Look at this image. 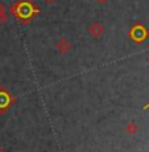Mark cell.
Segmentation results:
<instances>
[{
    "instance_id": "cell-2",
    "label": "cell",
    "mask_w": 149,
    "mask_h": 152,
    "mask_svg": "<svg viewBox=\"0 0 149 152\" xmlns=\"http://www.w3.org/2000/svg\"><path fill=\"white\" fill-rule=\"evenodd\" d=\"M11 95L5 90H0V109H7L11 103Z\"/></svg>"
},
{
    "instance_id": "cell-6",
    "label": "cell",
    "mask_w": 149,
    "mask_h": 152,
    "mask_svg": "<svg viewBox=\"0 0 149 152\" xmlns=\"http://www.w3.org/2000/svg\"><path fill=\"white\" fill-rule=\"evenodd\" d=\"M98 1H99V3H104V1H106V0H98Z\"/></svg>"
},
{
    "instance_id": "cell-3",
    "label": "cell",
    "mask_w": 149,
    "mask_h": 152,
    "mask_svg": "<svg viewBox=\"0 0 149 152\" xmlns=\"http://www.w3.org/2000/svg\"><path fill=\"white\" fill-rule=\"evenodd\" d=\"M57 49L60 53H66V52H69L70 49H71V45H70V42L68 41L66 39H61L60 41L57 42Z\"/></svg>"
},
{
    "instance_id": "cell-5",
    "label": "cell",
    "mask_w": 149,
    "mask_h": 152,
    "mask_svg": "<svg viewBox=\"0 0 149 152\" xmlns=\"http://www.w3.org/2000/svg\"><path fill=\"white\" fill-rule=\"evenodd\" d=\"M7 21V15H5V10L3 7V4H0V24Z\"/></svg>"
},
{
    "instance_id": "cell-8",
    "label": "cell",
    "mask_w": 149,
    "mask_h": 152,
    "mask_svg": "<svg viewBox=\"0 0 149 152\" xmlns=\"http://www.w3.org/2000/svg\"><path fill=\"white\" fill-rule=\"evenodd\" d=\"M147 62L149 64V56H148V58H147Z\"/></svg>"
},
{
    "instance_id": "cell-1",
    "label": "cell",
    "mask_w": 149,
    "mask_h": 152,
    "mask_svg": "<svg viewBox=\"0 0 149 152\" xmlns=\"http://www.w3.org/2000/svg\"><path fill=\"white\" fill-rule=\"evenodd\" d=\"M89 33L91 34L92 39L98 40V39H100V37L103 36L104 28H103V25H102L100 23H92V24L89 27Z\"/></svg>"
},
{
    "instance_id": "cell-4",
    "label": "cell",
    "mask_w": 149,
    "mask_h": 152,
    "mask_svg": "<svg viewBox=\"0 0 149 152\" xmlns=\"http://www.w3.org/2000/svg\"><path fill=\"white\" fill-rule=\"evenodd\" d=\"M137 130H139V126H137V123H135L133 121L128 122L127 126H125V132L129 134V135H133V134H136Z\"/></svg>"
},
{
    "instance_id": "cell-7",
    "label": "cell",
    "mask_w": 149,
    "mask_h": 152,
    "mask_svg": "<svg viewBox=\"0 0 149 152\" xmlns=\"http://www.w3.org/2000/svg\"><path fill=\"white\" fill-rule=\"evenodd\" d=\"M0 152H5L4 150H3V148H0Z\"/></svg>"
}]
</instances>
